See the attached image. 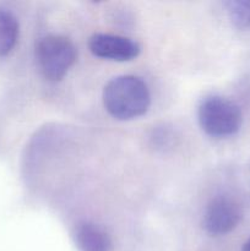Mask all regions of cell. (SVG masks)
Segmentation results:
<instances>
[{
	"mask_svg": "<svg viewBox=\"0 0 250 251\" xmlns=\"http://www.w3.org/2000/svg\"><path fill=\"white\" fill-rule=\"evenodd\" d=\"M150 103L149 87L136 76H118L103 90V104L115 119L130 120L140 117L147 112Z\"/></svg>",
	"mask_w": 250,
	"mask_h": 251,
	"instance_id": "1",
	"label": "cell"
},
{
	"mask_svg": "<svg viewBox=\"0 0 250 251\" xmlns=\"http://www.w3.org/2000/svg\"><path fill=\"white\" fill-rule=\"evenodd\" d=\"M199 123L203 131L212 137H228L239 131L243 114L239 105L228 98L212 96L201 102Z\"/></svg>",
	"mask_w": 250,
	"mask_h": 251,
	"instance_id": "2",
	"label": "cell"
},
{
	"mask_svg": "<svg viewBox=\"0 0 250 251\" xmlns=\"http://www.w3.org/2000/svg\"><path fill=\"white\" fill-rule=\"evenodd\" d=\"M77 51L69 38L50 34L38 42L36 59L39 71L48 81H60L75 64Z\"/></svg>",
	"mask_w": 250,
	"mask_h": 251,
	"instance_id": "3",
	"label": "cell"
},
{
	"mask_svg": "<svg viewBox=\"0 0 250 251\" xmlns=\"http://www.w3.org/2000/svg\"><path fill=\"white\" fill-rule=\"evenodd\" d=\"M243 218V208L238 200L220 195L208 202L202 217V227L211 235H225L232 232Z\"/></svg>",
	"mask_w": 250,
	"mask_h": 251,
	"instance_id": "4",
	"label": "cell"
},
{
	"mask_svg": "<svg viewBox=\"0 0 250 251\" xmlns=\"http://www.w3.org/2000/svg\"><path fill=\"white\" fill-rule=\"evenodd\" d=\"M93 55L113 61H129L140 53V46L126 37L109 33L93 34L88 42Z\"/></svg>",
	"mask_w": 250,
	"mask_h": 251,
	"instance_id": "5",
	"label": "cell"
},
{
	"mask_svg": "<svg viewBox=\"0 0 250 251\" xmlns=\"http://www.w3.org/2000/svg\"><path fill=\"white\" fill-rule=\"evenodd\" d=\"M75 242L80 251H112L113 244L104 229L91 222H82L75 229Z\"/></svg>",
	"mask_w": 250,
	"mask_h": 251,
	"instance_id": "6",
	"label": "cell"
},
{
	"mask_svg": "<svg viewBox=\"0 0 250 251\" xmlns=\"http://www.w3.org/2000/svg\"><path fill=\"white\" fill-rule=\"evenodd\" d=\"M19 22L9 11L0 10V56H5L15 48L19 39Z\"/></svg>",
	"mask_w": 250,
	"mask_h": 251,
	"instance_id": "7",
	"label": "cell"
},
{
	"mask_svg": "<svg viewBox=\"0 0 250 251\" xmlns=\"http://www.w3.org/2000/svg\"><path fill=\"white\" fill-rule=\"evenodd\" d=\"M225 5L230 21L237 28H250V0H230Z\"/></svg>",
	"mask_w": 250,
	"mask_h": 251,
	"instance_id": "8",
	"label": "cell"
},
{
	"mask_svg": "<svg viewBox=\"0 0 250 251\" xmlns=\"http://www.w3.org/2000/svg\"><path fill=\"white\" fill-rule=\"evenodd\" d=\"M242 251H250V238L247 240V242L244 243V245H243Z\"/></svg>",
	"mask_w": 250,
	"mask_h": 251,
	"instance_id": "9",
	"label": "cell"
}]
</instances>
